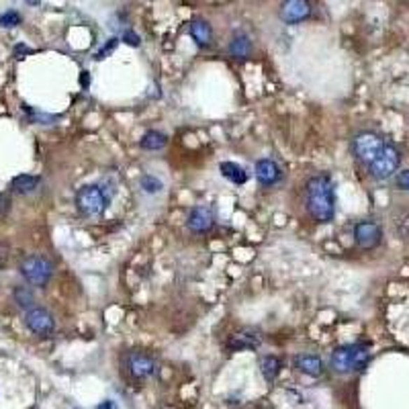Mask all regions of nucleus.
I'll return each instance as SVG.
<instances>
[{
  "instance_id": "f257e3e1",
  "label": "nucleus",
  "mask_w": 409,
  "mask_h": 409,
  "mask_svg": "<svg viewBox=\"0 0 409 409\" xmlns=\"http://www.w3.org/2000/svg\"><path fill=\"white\" fill-rule=\"evenodd\" d=\"M307 211L320 223H327L333 219L336 194H333V182L326 174L313 176L309 180V185H307Z\"/></svg>"
},
{
  "instance_id": "f03ea898",
  "label": "nucleus",
  "mask_w": 409,
  "mask_h": 409,
  "mask_svg": "<svg viewBox=\"0 0 409 409\" xmlns=\"http://www.w3.org/2000/svg\"><path fill=\"white\" fill-rule=\"evenodd\" d=\"M371 360V352L366 350V346L362 344H348V346H340L331 352V368L340 375L346 373H356V371H364L366 364Z\"/></svg>"
},
{
  "instance_id": "7ed1b4c3",
  "label": "nucleus",
  "mask_w": 409,
  "mask_h": 409,
  "mask_svg": "<svg viewBox=\"0 0 409 409\" xmlns=\"http://www.w3.org/2000/svg\"><path fill=\"white\" fill-rule=\"evenodd\" d=\"M107 205H109V196L99 185H86L76 192V207L86 217L101 215L107 209Z\"/></svg>"
},
{
  "instance_id": "20e7f679",
  "label": "nucleus",
  "mask_w": 409,
  "mask_h": 409,
  "mask_svg": "<svg viewBox=\"0 0 409 409\" xmlns=\"http://www.w3.org/2000/svg\"><path fill=\"white\" fill-rule=\"evenodd\" d=\"M401 164V154L395 145L391 143H385V148L381 150V154L368 164V172L373 178L377 180H387L389 176H393V172H397Z\"/></svg>"
},
{
  "instance_id": "39448f33",
  "label": "nucleus",
  "mask_w": 409,
  "mask_h": 409,
  "mask_svg": "<svg viewBox=\"0 0 409 409\" xmlns=\"http://www.w3.org/2000/svg\"><path fill=\"white\" fill-rule=\"evenodd\" d=\"M385 148V141L381 136L373 134V131H362L352 139V154L356 156V160L364 164H371Z\"/></svg>"
},
{
  "instance_id": "423d86ee",
  "label": "nucleus",
  "mask_w": 409,
  "mask_h": 409,
  "mask_svg": "<svg viewBox=\"0 0 409 409\" xmlns=\"http://www.w3.org/2000/svg\"><path fill=\"white\" fill-rule=\"evenodd\" d=\"M21 274L35 287H45L54 274V266L39 256H29L21 262Z\"/></svg>"
},
{
  "instance_id": "0eeeda50",
  "label": "nucleus",
  "mask_w": 409,
  "mask_h": 409,
  "mask_svg": "<svg viewBox=\"0 0 409 409\" xmlns=\"http://www.w3.org/2000/svg\"><path fill=\"white\" fill-rule=\"evenodd\" d=\"M354 240L356 244L360 245V247H364V250H371V247L379 245L382 240L381 225L375 223V221H360V223H356Z\"/></svg>"
},
{
  "instance_id": "6e6552de",
  "label": "nucleus",
  "mask_w": 409,
  "mask_h": 409,
  "mask_svg": "<svg viewBox=\"0 0 409 409\" xmlns=\"http://www.w3.org/2000/svg\"><path fill=\"white\" fill-rule=\"evenodd\" d=\"M25 324L37 336H48L54 331L55 327L54 317L45 309H29L27 315H25Z\"/></svg>"
},
{
  "instance_id": "1a4fd4ad",
  "label": "nucleus",
  "mask_w": 409,
  "mask_h": 409,
  "mask_svg": "<svg viewBox=\"0 0 409 409\" xmlns=\"http://www.w3.org/2000/svg\"><path fill=\"white\" fill-rule=\"evenodd\" d=\"M127 371L131 373L134 379L141 381V379H148L156 373V362L141 352H131L127 356Z\"/></svg>"
},
{
  "instance_id": "9d476101",
  "label": "nucleus",
  "mask_w": 409,
  "mask_h": 409,
  "mask_svg": "<svg viewBox=\"0 0 409 409\" xmlns=\"http://www.w3.org/2000/svg\"><path fill=\"white\" fill-rule=\"evenodd\" d=\"M309 15H311V6L309 2H303V0H291L280 6V19L285 23H301Z\"/></svg>"
},
{
  "instance_id": "9b49d317",
  "label": "nucleus",
  "mask_w": 409,
  "mask_h": 409,
  "mask_svg": "<svg viewBox=\"0 0 409 409\" xmlns=\"http://www.w3.org/2000/svg\"><path fill=\"white\" fill-rule=\"evenodd\" d=\"M260 342H262V338H260V333H258V331H254V329H244V331H240V333H234V336H231V340L227 342V348H229L231 352H240V350H256V348L260 346Z\"/></svg>"
},
{
  "instance_id": "f8f14e48",
  "label": "nucleus",
  "mask_w": 409,
  "mask_h": 409,
  "mask_svg": "<svg viewBox=\"0 0 409 409\" xmlns=\"http://www.w3.org/2000/svg\"><path fill=\"white\" fill-rule=\"evenodd\" d=\"M215 223V215L211 209L207 207H194L191 213H189V227L196 234H205L213 227Z\"/></svg>"
},
{
  "instance_id": "ddd939ff",
  "label": "nucleus",
  "mask_w": 409,
  "mask_h": 409,
  "mask_svg": "<svg viewBox=\"0 0 409 409\" xmlns=\"http://www.w3.org/2000/svg\"><path fill=\"white\" fill-rule=\"evenodd\" d=\"M282 172L278 168V164L273 162V160H258L256 162V178L264 185V187H271V185H276L280 180Z\"/></svg>"
},
{
  "instance_id": "4468645a",
  "label": "nucleus",
  "mask_w": 409,
  "mask_h": 409,
  "mask_svg": "<svg viewBox=\"0 0 409 409\" xmlns=\"http://www.w3.org/2000/svg\"><path fill=\"white\" fill-rule=\"evenodd\" d=\"M295 366L299 368L301 373L309 375V377H320L324 373V362L320 356L313 354H301L295 358Z\"/></svg>"
},
{
  "instance_id": "2eb2a0df",
  "label": "nucleus",
  "mask_w": 409,
  "mask_h": 409,
  "mask_svg": "<svg viewBox=\"0 0 409 409\" xmlns=\"http://www.w3.org/2000/svg\"><path fill=\"white\" fill-rule=\"evenodd\" d=\"M219 170H221V174H223L227 180H231L234 185H244L245 180H247V172H245L242 166H238V164L221 162Z\"/></svg>"
},
{
  "instance_id": "dca6fc26",
  "label": "nucleus",
  "mask_w": 409,
  "mask_h": 409,
  "mask_svg": "<svg viewBox=\"0 0 409 409\" xmlns=\"http://www.w3.org/2000/svg\"><path fill=\"white\" fill-rule=\"evenodd\" d=\"M189 31H191L192 39H194L199 45H209V43H211V37H213V35H211V27H209L207 21H201V19L192 21Z\"/></svg>"
},
{
  "instance_id": "f3484780",
  "label": "nucleus",
  "mask_w": 409,
  "mask_h": 409,
  "mask_svg": "<svg viewBox=\"0 0 409 409\" xmlns=\"http://www.w3.org/2000/svg\"><path fill=\"white\" fill-rule=\"evenodd\" d=\"M250 52H252V41H250V37L244 35V33L234 35V39H231V43H229V54L240 59V57H247Z\"/></svg>"
},
{
  "instance_id": "a211bd4d",
  "label": "nucleus",
  "mask_w": 409,
  "mask_h": 409,
  "mask_svg": "<svg viewBox=\"0 0 409 409\" xmlns=\"http://www.w3.org/2000/svg\"><path fill=\"white\" fill-rule=\"evenodd\" d=\"M39 187V178L37 176H31V174H21V176H15L13 182H10V189L15 192H21V194H27L33 192Z\"/></svg>"
},
{
  "instance_id": "6ab92c4d",
  "label": "nucleus",
  "mask_w": 409,
  "mask_h": 409,
  "mask_svg": "<svg viewBox=\"0 0 409 409\" xmlns=\"http://www.w3.org/2000/svg\"><path fill=\"white\" fill-rule=\"evenodd\" d=\"M260 371H262L266 381L273 382L276 379V375H278V371H280V360L276 356H264L260 360Z\"/></svg>"
},
{
  "instance_id": "aec40b11",
  "label": "nucleus",
  "mask_w": 409,
  "mask_h": 409,
  "mask_svg": "<svg viewBox=\"0 0 409 409\" xmlns=\"http://www.w3.org/2000/svg\"><path fill=\"white\" fill-rule=\"evenodd\" d=\"M166 141H168V137L160 134V131H148L145 136L141 137V148L143 150H160L166 145Z\"/></svg>"
},
{
  "instance_id": "412c9836",
  "label": "nucleus",
  "mask_w": 409,
  "mask_h": 409,
  "mask_svg": "<svg viewBox=\"0 0 409 409\" xmlns=\"http://www.w3.org/2000/svg\"><path fill=\"white\" fill-rule=\"evenodd\" d=\"M141 189L145 192H158L162 191V182L158 180V178H154V176H150V174H145V176H141Z\"/></svg>"
},
{
  "instance_id": "4be33fe9",
  "label": "nucleus",
  "mask_w": 409,
  "mask_h": 409,
  "mask_svg": "<svg viewBox=\"0 0 409 409\" xmlns=\"http://www.w3.org/2000/svg\"><path fill=\"white\" fill-rule=\"evenodd\" d=\"M0 25L2 27H17V25H21V15L17 10H6L0 17Z\"/></svg>"
},
{
  "instance_id": "5701e85b",
  "label": "nucleus",
  "mask_w": 409,
  "mask_h": 409,
  "mask_svg": "<svg viewBox=\"0 0 409 409\" xmlns=\"http://www.w3.org/2000/svg\"><path fill=\"white\" fill-rule=\"evenodd\" d=\"M15 299L23 307H31L33 305V293L27 291L25 287H19V289H15Z\"/></svg>"
},
{
  "instance_id": "b1692460",
  "label": "nucleus",
  "mask_w": 409,
  "mask_h": 409,
  "mask_svg": "<svg viewBox=\"0 0 409 409\" xmlns=\"http://www.w3.org/2000/svg\"><path fill=\"white\" fill-rule=\"evenodd\" d=\"M397 234H399V238L409 240V215L397 219Z\"/></svg>"
},
{
  "instance_id": "393cba45",
  "label": "nucleus",
  "mask_w": 409,
  "mask_h": 409,
  "mask_svg": "<svg viewBox=\"0 0 409 409\" xmlns=\"http://www.w3.org/2000/svg\"><path fill=\"white\" fill-rule=\"evenodd\" d=\"M117 43H119V39H115V37H113V39H109V43H105V48H103V50L96 54V59H105V57H107V55H109L110 52L117 48Z\"/></svg>"
},
{
  "instance_id": "a878e982",
  "label": "nucleus",
  "mask_w": 409,
  "mask_h": 409,
  "mask_svg": "<svg viewBox=\"0 0 409 409\" xmlns=\"http://www.w3.org/2000/svg\"><path fill=\"white\" fill-rule=\"evenodd\" d=\"M397 187H399L401 191L409 192V168L408 170H403V172H399V174H397Z\"/></svg>"
},
{
  "instance_id": "bb28decb",
  "label": "nucleus",
  "mask_w": 409,
  "mask_h": 409,
  "mask_svg": "<svg viewBox=\"0 0 409 409\" xmlns=\"http://www.w3.org/2000/svg\"><path fill=\"white\" fill-rule=\"evenodd\" d=\"M123 39H125V43H129V45H134V48H136V45H139V37H137L134 31H129V29L123 33Z\"/></svg>"
},
{
  "instance_id": "cd10ccee",
  "label": "nucleus",
  "mask_w": 409,
  "mask_h": 409,
  "mask_svg": "<svg viewBox=\"0 0 409 409\" xmlns=\"http://www.w3.org/2000/svg\"><path fill=\"white\" fill-rule=\"evenodd\" d=\"M8 209H10V201H8V196H6V194H0V215H6V213H8Z\"/></svg>"
},
{
  "instance_id": "c85d7f7f",
  "label": "nucleus",
  "mask_w": 409,
  "mask_h": 409,
  "mask_svg": "<svg viewBox=\"0 0 409 409\" xmlns=\"http://www.w3.org/2000/svg\"><path fill=\"white\" fill-rule=\"evenodd\" d=\"M6 260H8V247L4 244H0V266L6 264Z\"/></svg>"
},
{
  "instance_id": "c756f323",
  "label": "nucleus",
  "mask_w": 409,
  "mask_h": 409,
  "mask_svg": "<svg viewBox=\"0 0 409 409\" xmlns=\"http://www.w3.org/2000/svg\"><path fill=\"white\" fill-rule=\"evenodd\" d=\"M96 409H117L115 408V401H103V403H99Z\"/></svg>"
},
{
  "instance_id": "7c9ffc66",
  "label": "nucleus",
  "mask_w": 409,
  "mask_h": 409,
  "mask_svg": "<svg viewBox=\"0 0 409 409\" xmlns=\"http://www.w3.org/2000/svg\"><path fill=\"white\" fill-rule=\"evenodd\" d=\"M82 74H84V76H82V84L86 86V84H88V72H82Z\"/></svg>"
}]
</instances>
